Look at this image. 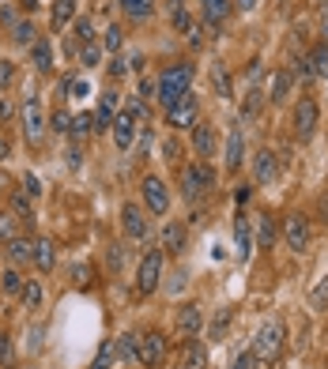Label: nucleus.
<instances>
[{
    "instance_id": "obj_1",
    "label": "nucleus",
    "mask_w": 328,
    "mask_h": 369,
    "mask_svg": "<svg viewBox=\"0 0 328 369\" xmlns=\"http://www.w3.org/2000/svg\"><path fill=\"white\" fill-rule=\"evenodd\" d=\"M189 83H193V64H170L166 72H162V80L155 83V94L159 102L166 106H178L181 94H189Z\"/></svg>"
},
{
    "instance_id": "obj_2",
    "label": "nucleus",
    "mask_w": 328,
    "mask_h": 369,
    "mask_svg": "<svg viewBox=\"0 0 328 369\" xmlns=\"http://www.w3.org/2000/svg\"><path fill=\"white\" fill-rule=\"evenodd\" d=\"M212 184H215V173L207 162H189L181 173V192H185V200H200L204 192H212Z\"/></svg>"
},
{
    "instance_id": "obj_3",
    "label": "nucleus",
    "mask_w": 328,
    "mask_h": 369,
    "mask_svg": "<svg viewBox=\"0 0 328 369\" xmlns=\"http://www.w3.org/2000/svg\"><path fill=\"white\" fill-rule=\"evenodd\" d=\"M279 346H283V324L279 320H268L265 328L257 332V339H253L249 351H253L257 362H272V358L279 354Z\"/></svg>"
},
{
    "instance_id": "obj_4",
    "label": "nucleus",
    "mask_w": 328,
    "mask_h": 369,
    "mask_svg": "<svg viewBox=\"0 0 328 369\" xmlns=\"http://www.w3.org/2000/svg\"><path fill=\"white\" fill-rule=\"evenodd\" d=\"M162 260H166L162 249H151V253L140 260V271H136V290H140V294L159 290V283H162Z\"/></svg>"
},
{
    "instance_id": "obj_5",
    "label": "nucleus",
    "mask_w": 328,
    "mask_h": 369,
    "mask_svg": "<svg viewBox=\"0 0 328 369\" xmlns=\"http://www.w3.org/2000/svg\"><path fill=\"white\" fill-rule=\"evenodd\" d=\"M23 136L27 144H42V136H46V110H42L38 94H27L23 102Z\"/></svg>"
},
{
    "instance_id": "obj_6",
    "label": "nucleus",
    "mask_w": 328,
    "mask_h": 369,
    "mask_svg": "<svg viewBox=\"0 0 328 369\" xmlns=\"http://www.w3.org/2000/svg\"><path fill=\"white\" fill-rule=\"evenodd\" d=\"M140 196H144V208L151 215H166L170 211V192H166V181L162 177H144L140 181Z\"/></svg>"
},
{
    "instance_id": "obj_7",
    "label": "nucleus",
    "mask_w": 328,
    "mask_h": 369,
    "mask_svg": "<svg viewBox=\"0 0 328 369\" xmlns=\"http://www.w3.org/2000/svg\"><path fill=\"white\" fill-rule=\"evenodd\" d=\"M136 362H140V365H147V369L162 365V362H166V339H162L159 332H144V335H140Z\"/></svg>"
},
{
    "instance_id": "obj_8",
    "label": "nucleus",
    "mask_w": 328,
    "mask_h": 369,
    "mask_svg": "<svg viewBox=\"0 0 328 369\" xmlns=\"http://www.w3.org/2000/svg\"><path fill=\"white\" fill-rule=\"evenodd\" d=\"M166 121L170 128H193L196 121H200V106H196V94H181V102L178 106H170L166 110Z\"/></svg>"
},
{
    "instance_id": "obj_9",
    "label": "nucleus",
    "mask_w": 328,
    "mask_h": 369,
    "mask_svg": "<svg viewBox=\"0 0 328 369\" xmlns=\"http://www.w3.org/2000/svg\"><path fill=\"white\" fill-rule=\"evenodd\" d=\"M317 121H321V110H317L313 99H302L294 106V136L298 139H310L317 132Z\"/></svg>"
},
{
    "instance_id": "obj_10",
    "label": "nucleus",
    "mask_w": 328,
    "mask_h": 369,
    "mask_svg": "<svg viewBox=\"0 0 328 369\" xmlns=\"http://www.w3.org/2000/svg\"><path fill=\"white\" fill-rule=\"evenodd\" d=\"M283 237H287L291 253H305V245H310V223H305L302 211L287 215V223H283Z\"/></svg>"
},
{
    "instance_id": "obj_11",
    "label": "nucleus",
    "mask_w": 328,
    "mask_h": 369,
    "mask_svg": "<svg viewBox=\"0 0 328 369\" xmlns=\"http://www.w3.org/2000/svg\"><path fill=\"white\" fill-rule=\"evenodd\" d=\"M242 158H245V132H242V121L231 125V132H226V151H223V162L226 170L238 173L242 170Z\"/></svg>"
},
{
    "instance_id": "obj_12",
    "label": "nucleus",
    "mask_w": 328,
    "mask_h": 369,
    "mask_svg": "<svg viewBox=\"0 0 328 369\" xmlns=\"http://www.w3.org/2000/svg\"><path fill=\"white\" fill-rule=\"evenodd\" d=\"M109 136H114V144H117V151H128L136 144V121L128 117L125 110L114 117V125H109Z\"/></svg>"
},
{
    "instance_id": "obj_13",
    "label": "nucleus",
    "mask_w": 328,
    "mask_h": 369,
    "mask_svg": "<svg viewBox=\"0 0 328 369\" xmlns=\"http://www.w3.org/2000/svg\"><path fill=\"white\" fill-rule=\"evenodd\" d=\"M193 151H196V158H207L215 151V128H212V121H196L193 125Z\"/></svg>"
},
{
    "instance_id": "obj_14",
    "label": "nucleus",
    "mask_w": 328,
    "mask_h": 369,
    "mask_svg": "<svg viewBox=\"0 0 328 369\" xmlns=\"http://www.w3.org/2000/svg\"><path fill=\"white\" fill-rule=\"evenodd\" d=\"M200 328H204V313H200V306H196V301H185L181 313H178V332L193 339V335H200Z\"/></svg>"
},
{
    "instance_id": "obj_15",
    "label": "nucleus",
    "mask_w": 328,
    "mask_h": 369,
    "mask_svg": "<svg viewBox=\"0 0 328 369\" xmlns=\"http://www.w3.org/2000/svg\"><path fill=\"white\" fill-rule=\"evenodd\" d=\"M234 253L242 260L253 256V223H249V215H238L234 223Z\"/></svg>"
},
{
    "instance_id": "obj_16",
    "label": "nucleus",
    "mask_w": 328,
    "mask_h": 369,
    "mask_svg": "<svg viewBox=\"0 0 328 369\" xmlns=\"http://www.w3.org/2000/svg\"><path fill=\"white\" fill-rule=\"evenodd\" d=\"M185 242H189V234H185V226H181V223H166V226H162V237H159L162 253H170V256H181Z\"/></svg>"
},
{
    "instance_id": "obj_17",
    "label": "nucleus",
    "mask_w": 328,
    "mask_h": 369,
    "mask_svg": "<svg viewBox=\"0 0 328 369\" xmlns=\"http://www.w3.org/2000/svg\"><path fill=\"white\" fill-rule=\"evenodd\" d=\"M121 223H125V234H128V237H136V242H144V237H147V215L140 211L136 204H125Z\"/></svg>"
},
{
    "instance_id": "obj_18",
    "label": "nucleus",
    "mask_w": 328,
    "mask_h": 369,
    "mask_svg": "<svg viewBox=\"0 0 328 369\" xmlns=\"http://www.w3.org/2000/svg\"><path fill=\"white\" fill-rule=\"evenodd\" d=\"M30 260H35L38 271H53V264H57V249H53L49 237H38L35 242V253H30Z\"/></svg>"
},
{
    "instance_id": "obj_19",
    "label": "nucleus",
    "mask_w": 328,
    "mask_h": 369,
    "mask_svg": "<svg viewBox=\"0 0 328 369\" xmlns=\"http://www.w3.org/2000/svg\"><path fill=\"white\" fill-rule=\"evenodd\" d=\"M276 155H272V151H257V158H253V173H257V181L260 184H272L276 181Z\"/></svg>"
},
{
    "instance_id": "obj_20",
    "label": "nucleus",
    "mask_w": 328,
    "mask_h": 369,
    "mask_svg": "<svg viewBox=\"0 0 328 369\" xmlns=\"http://www.w3.org/2000/svg\"><path fill=\"white\" fill-rule=\"evenodd\" d=\"M212 87H215L219 99H234V80H231V72H226L223 61L212 64Z\"/></svg>"
},
{
    "instance_id": "obj_21",
    "label": "nucleus",
    "mask_w": 328,
    "mask_h": 369,
    "mask_svg": "<svg viewBox=\"0 0 328 369\" xmlns=\"http://www.w3.org/2000/svg\"><path fill=\"white\" fill-rule=\"evenodd\" d=\"M114 110H117V94L106 91V94H102V106L95 110V128H98V132H106V128L114 125V117H117Z\"/></svg>"
},
{
    "instance_id": "obj_22",
    "label": "nucleus",
    "mask_w": 328,
    "mask_h": 369,
    "mask_svg": "<svg viewBox=\"0 0 328 369\" xmlns=\"http://www.w3.org/2000/svg\"><path fill=\"white\" fill-rule=\"evenodd\" d=\"M291 72L287 68H276L272 72V87H268V99L272 102H287V94H291Z\"/></svg>"
},
{
    "instance_id": "obj_23",
    "label": "nucleus",
    "mask_w": 328,
    "mask_h": 369,
    "mask_svg": "<svg viewBox=\"0 0 328 369\" xmlns=\"http://www.w3.org/2000/svg\"><path fill=\"white\" fill-rule=\"evenodd\" d=\"M30 64H35L38 72H49L53 68V46L46 38H38L35 46H30Z\"/></svg>"
},
{
    "instance_id": "obj_24",
    "label": "nucleus",
    "mask_w": 328,
    "mask_h": 369,
    "mask_svg": "<svg viewBox=\"0 0 328 369\" xmlns=\"http://www.w3.org/2000/svg\"><path fill=\"white\" fill-rule=\"evenodd\" d=\"M265 99H268V94L260 91L257 83L249 87V91H245V106H242V121H253V117H257L260 110H265Z\"/></svg>"
},
{
    "instance_id": "obj_25",
    "label": "nucleus",
    "mask_w": 328,
    "mask_h": 369,
    "mask_svg": "<svg viewBox=\"0 0 328 369\" xmlns=\"http://www.w3.org/2000/svg\"><path fill=\"white\" fill-rule=\"evenodd\" d=\"M181 369H207V351L196 339H189L185 346V358H181Z\"/></svg>"
},
{
    "instance_id": "obj_26",
    "label": "nucleus",
    "mask_w": 328,
    "mask_h": 369,
    "mask_svg": "<svg viewBox=\"0 0 328 369\" xmlns=\"http://www.w3.org/2000/svg\"><path fill=\"white\" fill-rule=\"evenodd\" d=\"M8 256L16 260V264H30V253H35V242H27V237H12V242L4 245Z\"/></svg>"
},
{
    "instance_id": "obj_27",
    "label": "nucleus",
    "mask_w": 328,
    "mask_h": 369,
    "mask_svg": "<svg viewBox=\"0 0 328 369\" xmlns=\"http://www.w3.org/2000/svg\"><path fill=\"white\" fill-rule=\"evenodd\" d=\"M75 19V0H53V27H68Z\"/></svg>"
},
{
    "instance_id": "obj_28",
    "label": "nucleus",
    "mask_w": 328,
    "mask_h": 369,
    "mask_svg": "<svg viewBox=\"0 0 328 369\" xmlns=\"http://www.w3.org/2000/svg\"><path fill=\"white\" fill-rule=\"evenodd\" d=\"M231 320H234V309H231V306L215 309L212 324H207V328H212V339H223V335H226V328H231Z\"/></svg>"
},
{
    "instance_id": "obj_29",
    "label": "nucleus",
    "mask_w": 328,
    "mask_h": 369,
    "mask_svg": "<svg viewBox=\"0 0 328 369\" xmlns=\"http://www.w3.org/2000/svg\"><path fill=\"white\" fill-rule=\"evenodd\" d=\"M12 42H16V46H27V49H30V46L38 42V38H35V23H30V19H19V23L12 27Z\"/></svg>"
},
{
    "instance_id": "obj_30",
    "label": "nucleus",
    "mask_w": 328,
    "mask_h": 369,
    "mask_svg": "<svg viewBox=\"0 0 328 369\" xmlns=\"http://www.w3.org/2000/svg\"><path fill=\"white\" fill-rule=\"evenodd\" d=\"M136 351H140V332H125L121 343H117V354H121V362H136Z\"/></svg>"
},
{
    "instance_id": "obj_31",
    "label": "nucleus",
    "mask_w": 328,
    "mask_h": 369,
    "mask_svg": "<svg viewBox=\"0 0 328 369\" xmlns=\"http://www.w3.org/2000/svg\"><path fill=\"white\" fill-rule=\"evenodd\" d=\"M310 306H313L317 313L328 309V275H321V279L313 283V290H310Z\"/></svg>"
},
{
    "instance_id": "obj_32",
    "label": "nucleus",
    "mask_w": 328,
    "mask_h": 369,
    "mask_svg": "<svg viewBox=\"0 0 328 369\" xmlns=\"http://www.w3.org/2000/svg\"><path fill=\"white\" fill-rule=\"evenodd\" d=\"M19 298H23L27 309H38L42 298H46V290H42V283H35V279H30V283H23V290H19Z\"/></svg>"
},
{
    "instance_id": "obj_33",
    "label": "nucleus",
    "mask_w": 328,
    "mask_h": 369,
    "mask_svg": "<svg viewBox=\"0 0 328 369\" xmlns=\"http://www.w3.org/2000/svg\"><path fill=\"white\" fill-rule=\"evenodd\" d=\"M114 358H117V343L106 339L102 346H98V358L91 362V369H114Z\"/></svg>"
},
{
    "instance_id": "obj_34",
    "label": "nucleus",
    "mask_w": 328,
    "mask_h": 369,
    "mask_svg": "<svg viewBox=\"0 0 328 369\" xmlns=\"http://www.w3.org/2000/svg\"><path fill=\"white\" fill-rule=\"evenodd\" d=\"M305 61H310V72H313V75H328V49H324V46L313 49Z\"/></svg>"
},
{
    "instance_id": "obj_35",
    "label": "nucleus",
    "mask_w": 328,
    "mask_h": 369,
    "mask_svg": "<svg viewBox=\"0 0 328 369\" xmlns=\"http://www.w3.org/2000/svg\"><path fill=\"white\" fill-rule=\"evenodd\" d=\"M204 12H207V19H212V23H219V19L231 12V0H204Z\"/></svg>"
},
{
    "instance_id": "obj_36",
    "label": "nucleus",
    "mask_w": 328,
    "mask_h": 369,
    "mask_svg": "<svg viewBox=\"0 0 328 369\" xmlns=\"http://www.w3.org/2000/svg\"><path fill=\"white\" fill-rule=\"evenodd\" d=\"M121 42H125V35H121V27H117V23H114V27H109V30H106V38H102V46H106L109 53H121Z\"/></svg>"
},
{
    "instance_id": "obj_37",
    "label": "nucleus",
    "mask_w": 328,
    "mask_h": 369,
    "mask_svg": "<svg viewBox=\"0 0 328 369\" xmlns=\"http://www.w3.org/2000/svg\"><path fill=\"white\" fill-rule=\"evenodd\" d=\"M72 132L75 136H87V132H95V113H80L72 121Z\"/></svg>"
},
{
    "instance_id": "obj_38",
    "label": "nucleus",
    "mask_w": 328,
    "mask_h": 369,
    "mask_svg": "<svg viewBox=\"0 0 328 369\" xmlns=\"http://www.w3.org/2000/svg\"><path fill=\"white\" fill-rule=\"evenodd\" d=\"M12 211H16V219H23V223H35V211H30L27 196H16V200H12Z\"/></svg>"
},
{
    "instance_id": "obj_39",
    "label": "nucleus",
    "mask_w": 328,
    "mask_h": 369,
    "mask_svg": "<svg viewBox=\"0 0 328 369\" xmlns=\"http://www.w3.org/2000/svg\"><path fill=\"white\" fill-rule=\"evenodd\" d=\"M4 290H8V294H19V290H23V275H19L16 268L4 271Z\"/></svg>"
},
{
    "instance_id": "obj_40",
    "label": "nucleus",
    "mask_w": 328,
    "mask_h": 369,
    "mask_svg": "<svg viewBox=\"0 0 328 369\" xmlns=\"http://www.w3.org/2000/svg\"><path fill=\"white\" fill-rule=\"evenodd\" d=\"M75 35H80L83 46H87V42H95V27H91V19H75Z\"/></svg>"
},
{
    "instance_id": "obj_41",
    "label": "nucleus",
    "mask_w": 328,
    "mask_h": 369,
    "mask_svg": "<svg viewBox=\"0 0 328 369\" xmlns=\"http://www.w3.org/2000/svg\"><path fill=\"white\" fill-rule=\"evenodd\" d=\"M125 113L133 117V121H144V117H147V106H144V99H140V94H136V99L128 102V110H125Z\"/></svg>"
},
{
    "instance_id": "obj_42",
    "label": "nucleus",
    "mask_w": 328,
    "mask_h": 369,
    "mask_svg": "<svg viewBox=\"0 0 328 369\" xmlns=\"http://www.w3.org/2000/svg\"><path fill=\"white\" fill-rule=\"evenodd\" d=\"M80 64H87V68H95V64H98V46H95V42H87V46H83Z\"/></svg>"
},
{
    "instance_id": "obj_43",
    "label": "nucleus",
    "mask_w": 328,
    "mask_h": 369,
    "mask_svg": "<svg viewBox=\"0 0 328 369\" xmlns=\"http://www.w3.org/2000/svg\"><path fill=\"white\" fill-rule=\"evenodd\" d=\"M53 132H72V117L64 113V110L53 113Z\"/></svg>"
},
{
    "instance_id": "obj_44",
    "label": "nucleus",
    "mask_w": 328,
    "mask_h": 369,
    "mask_svg": "<svg viewBox=\"0 0 328 369\" xmlns=\"http://www.w3.org/2000/svg\"><path fill=\"white\" fill-rule=\"evenodd\" d=\"M231 369H257V358H253V351H242L234 358V365Z\"/></svg>"
},
{
    "instance_id": "obj_45",
    "label": "nucleus",
    "mask_w": 328,
    "mask_h": 369,
    "mask_svg": "<svg viewBox=\"0 0 328 369\" xmlns=\"http://www.w3.org/2000/svg\"><path fill=\"white\" fill-rule=\"evenodd\" d=\"M0 365H12V339L0 332Z\"/></svg>"
},
{
    "instance_id": "obj_46",
    "label": "nucleus",
    "mask_w": 328,
    "mask_h": 369,
    "mask_svg": "<svg viewBox=\"0 0 328 369\" xmlns=\"http://www.w3.org/2000/svg\"><path fill=\"white\" fill-rule=\"evenodd\" d=\"M23 192H27L30 200L42 196V184H38V177H30V173H27V177H23Z\"/></svg>"
},
{
    "instance_id": "obj_47",
    "label": "nucleus",
    "mask_w": 328,
    "mask_h": 369,
    "mask_svg": "<svg viewBox=\"0 0 328 369\" xmlns=\"http://www.w3.org/2000/svg\"><path fill=\"white\" fill-rule=\"evenodd\" d=\"M16 80V68H12V61H0V87H8Z\"/></svg>"
},
{
    "instance_id": "obj_48",
    "label": "nucleus",
    "mask_w": 328,
    "mask_h": 369,
    "mask_svg": "<svg viewBox=\"0 0 328 369\" xmlns=\"http://www.w3.org/2000/svg\"><path fill=\"white\" fill-rule=\"evenodd\" d=\"M272 237H276V226L268 219H260V245H272Z\"/></svg>"
},
{
    "instance_id": "obj_49",
    "label": "nucleus",
    "mask_w": 328,
    "mask_h": 369,
    "mask_svg": "<svg viewBox=\"0 0 328 369\" xmlns=\"http://www.w3.org/2000/svg\"><path fill=\"white\" fill-rule=\"evenodd\" d=\"M0 23H4V27H16V23H19V19H16V8H12V4H4V8H0Z\"/></svg>"
},
{
    "instance_id": "obj_50",
    "label": "nucleus",
    "mask_w": 328,
    "mask_h": 369,
    "mask_svg": "<svg viewBox=\"0 0 328 369\" xmlns=\"http://www.w3.org/2000/svg\"><path fill=\"white\" fill-rule=\"evenodd\" d=\"M0 237H4V242L16 237V226H12V219H4V215H0Z\"/></svg>"
},
{
    "instance_id": "obj_51",
    "label": "nucleus",
    "mask_w": 328,
    "mask_h": 369,
    "mask_svg": "<svg viewBox=\"0 0 328 369\" xmlns=\"http://www.w3.org/2000/svg\"><path fill=\"white\" fill-rule=\"evenodd\" d=\"M68 91H72V99H87V91H91V87H87L83 80H75V83H68Z\"/></svg>"
},
{
    "instance_id": "obj_52",
    "label": "nucleus",
    "mask_w": 328,
    "mask_h": 369,
    "mask_svg": "<svg viewBox=\"0 0 328 369\" xmlns=\"http://www.w3.org/2000/svg\"><path fill=\"white\" fill-rule=\"evenodd\" d=\"M128 68H125V61L121 57H114V61H109V75H125Z\"/></svg>"
},
{
    "instance_id": "obj_53",
    "label": "nucleus",
    "mask_w": 328,
    "mask_h": 369,
    "mask_svg": "<svg viewBox=\"0 0 328 369\" xmlns=\"http://www.w3.org/2000/svg\"><path fill=\"white\" fill-rule=\"evenodd\" d=\"M257 4H260V0H238V8H242V12H253Z\"/></svg>"
},
{
    "instance_id": "obj_54",
    "label": "nucleus",
    "mask_w": 328,
    "mask_h": 369,
    "mask_svg": "<svg viewBox=\"0 0 328 369\" xmlns=\"http://www.w3.org/2000/svg\"><path fill=\"white\" fill-rule=\"evenodd\" d=\"M8 155H12V147H8V139H4V136H0V162H4Z\"/></svg>"
},
{
    "instance_id": "obj_55",
    "label": "nucleus",
    "mask_w": 328,
    "mask_h": 369,
    "mask_svg": "<svg viewBox=\"0 0 328 369\" xmlns=\"http://www.w3.org/2000/svg\"><path fill=\"white\" fill-rule=\"evenodd\" d=\"M8 113H12V106H8L4 99H0V125H4V121H8Z\"/></svg>"
},
{
    "instance_id": "obj_56",
    "label": "nucleus",
    "mask_w": 328,
    "mask_h": 369,
    "mask_svg": "<svg viewBox=\"0 0 328 369\" xmlns=\"http://www.w3.org/2000/svg\"><path fill=\"white\" fill-rule=\"evenodd\" d=\"M19 8H27V12H35V8H38V0H19Z\"/></svg>"
},
{
    "instance_id": "obj_57",
    "label": "nucleus",
    "mask_w": 328,
    "mask_h": 369,
    "mask_svg": "<svg viewBox=\"0 0 328 369\" xmlns=\"http://www.w3.org/2000/svg\"><path fill=\"white\" fill-rule=\"evenodd\" d=\"M125 4H128V0H121V8H125Z\"/></svg>"
}]
</instances>
